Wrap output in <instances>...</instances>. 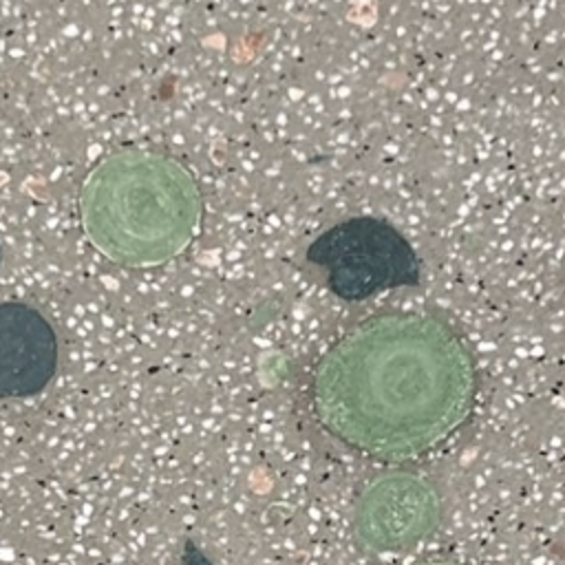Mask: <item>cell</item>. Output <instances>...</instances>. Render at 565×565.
Returning a JSON list of instances; mask_svg holds the SVG:
<instances>
[{"label":"cell","mask_w":565,"mask_h":565,"mask_svg":"<svg viewBox=\"0 0 565 565\" xmlns=\"http://www.w3.org/2000/svg\"><path fill=\"white\" fill-rule=\"evenodd\" d=\"M318 402L327 426L375 457L417 455L455 433L477 395L461 338L435 316L377 313L322 358Z\"/></svg>","instance_id":"obj_1"},{"label":"cell","mask_w":565,"mask_h":565,"mask_svg":"<svg viewBox=\"0 0 565 565\" xmlns=\"http://www.w3.org/2000/svg\"><path fill=\"white\" fill-rule=\"evenodd\" d=\"M90 243L126 265L161 263L192 238L201 199L194 179L177 161L141 150L104 159L79 199Z\"/></svg>","instance_id":"obj_2"},{"label":"cell","mask_w":565,"mask_h":565,"mask_svg":"<svg viewBox=\"0 0 565 565\" xmlns=\"http://www.w3.org/2000/svg\"><path fill=\"white\" fill-rule=\"evenodd\" d=\"M307 260L342 300H366L388 289L419 282V260L406 236L384 218L355 216L324 230Z\"/></svg>","instance_id":"obj_3"},{"label":"cell","mask_w":565,"mask_h":565,"mask_svg":"<svg viewBox=\"0 0 565 565\" xmlns=\"http://www.w3.org/2000/svg\"><path fill=\"white\" fill-rule=\"evenodd\" d=\"M439 521L435 488L415 475H386L360 501L355 525L362 541L377 552L408 550Z\"/></svg>","instance_id":"obj_4"},{"label":"cell","mask_w":565,"mask_h":565,"mask_svg":"<svg viewBox=\"0 0 565 565\" xmlns=\"http://www.w3.org/2000/svg\"><path fill=\"white\" fill-rule=\"evenodd\" d=\"M57 369V335L31 305L0 302V399L31 397Z\"/></svg>","instance_id":"obj_5"},{"label":"cell","mask_w":565,"mask_h":565,"mask_svg":"<svg viewBox=\"0 0 565 565\" xmlns=\"http://www.w3.org/2000/svg\"><path fill=\"white\" fill-rule=\"evenodd\" d=\"M428 565H450V563H428Z\"/></svg>","instance_id":"obj_6"},{"label":"cell","mask_w":565,"mask_h":565,"mask_svg":"<svg viewBox=\"0 0 565 565\" xmlns=\"http://www.w3.org/2000/svg\"><path fill=\"white\" fill-rule=\"evenodd\" d=\"M0 260H2V252H0Z\"/></svg>","instance_id":"obj_7"}]
</instances>
